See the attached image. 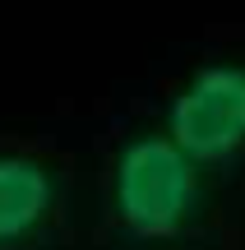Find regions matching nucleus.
Segmentation results:
<instances>
[{"instance_id": "1", "label": "nucleus", "mask_w": 245, "mask_h": 250, "mask_svg": "<svg viewBox=\"0 0 245 250\" xmlns=\"http://www.w3.org/2000/svg\"><path fill=\"white\" fill-rule=\"evenodd\" d=\"M199 204V167L171 144V134H139L120 148L111 171L116 223L139 241H171Z\"/></svg>"}, {"instance_id": "3", "label": "nucleus", "mask_w": 245, "mask_h": 250, "mask_svg": "<svg viewBox=\"0 0 245 250\" xmlns=\"http://www.w3.org/2000/svg\"><path fill=\"white\" fill-rule=\"evenodd\" d=\"M56 204V181L28 153H0V246L23 241Z\"/></svg>"}, {"instance_id": "2", "label": "nucleus", "mask_w": 245, "mask_h": 250, "mask_svg": "<svg viewBox=\"0 0 245 250\" xmlns=\"http://www.w3.org/2000/svg\"><path fill=\"white\" fill-rule=\"evenodd\" d=\"M171 144L194 167H222L245 153V65H204L167 111Z\"/></svg>"}]
</instances>
